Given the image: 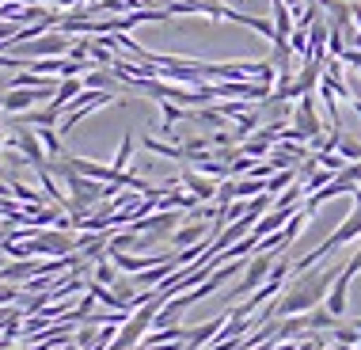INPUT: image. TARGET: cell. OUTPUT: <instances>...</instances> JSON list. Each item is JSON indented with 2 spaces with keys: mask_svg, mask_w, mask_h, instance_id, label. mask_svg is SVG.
Here are the masks:
<instances>
[{
  "mask_svg": "<svg viewBox=\"0 0 361 350\" xmlns=\"http://www.w3.org/2000/svg\"><path fill=\"white\" fill-rule=\"evenodd\" d=\"M293 126L305 133V141L324 138V126H319V119H316V99H312V95H300L297 99V107H293Z\"/></svg>",
  "mask_w": 361,
  "mask_h": 350,
  "instance_id": "6",
  "label": "cell"
},
{
  "mask_svg": "<svg viewBox=\"0 0 361 350\" xmlns=\"http://www.w3.org/2000/svg\"><path fill=\"white\" fill-rule=\"evenodd\" d=\"M354 206H361V183L354 187Z\"/></svg>",
  "mask_w": 361,
  "mask_h": 350,
  "instance_id": "19",
  "label": "cell"
},
{
  "mask_svg": "<svg viewBox=\"0 0 361 350\" xmlns=\"http://www.w3.org/2000/svg\"><path fill=\"white\" fill-rule=\"evenodd\" d=\"M111 103V92H99V88H84L76 99L65 107V114H61V133H69V130H76L80 126V119H87L92 111H99V107H106Z\"/></svg>",
  "mask_w": 361,
  "mask_h": 350,
  "instance_id": "4",
  "label": "cell"
},
{
  "mask_svg": "<svg viewBox=\"0 0 361 350\" xmlns=\"http://www.w3.org/2000/svg\"><path fill=\"white\" fill-rule=\"evenodd\" d=\"M350 282H354V278H346L343 270H338L335 286H331V294H327V301H324V305H327V308H331V313H335L338 320L346 316V301H350Z\"/></svg>",
  "mask_w": 361,
  "mask_h": 350,
  "instance_id": "9",
  "label": "cell"
},
{
  "mask_svg": "<svg viewBox=\"0 0 361 350\" xmlns=\"http://www.w3.org/2000/svg\"><path fill=\"white\" fill-rule=\"evenodd\" d=\"M331 339H335V343H343V346H361V332H357V327L354 324H338L335 327V332H331Z\"/></svg>",
  "mask_w": 361,
  "mask_h": 350,
  "instance_id": "14",
  "label": "cell"
},
{
  "mask_svg": "<svg viewBox=\"0 0 361 350\" xmlns=\"http://www.w3.org/2000/svg\"><path fill=\"white\" fill-rule=\"evenodd\" d=\"M46 95H54V88H8L4 92V114H27L35 103H42Z\"/></svg>",
  "mask_w": 361,
  "mask_h": 350,
  "instance_id": "5",
  "label": "cell"
},
{
  "mask_svg": "<svg viewBox=\"0 0 361 350\" xmlns=\"http://www.w3.org/2000/svg\"><path fill=\"white\" fill-rule=\"evenodd\" d=\"M338 270L343 267H324V270H300V274H293L286 282V289L270 301V313L278 320L286 316H300V313H312V308H319L331 294V286H335Z\"/></svg>",
  "mask_w": 361,
  "mask_h": 350,
  "instance_id": "1",
  "label": "cell"
},
{
  "mask_svg": "<svg viewBox=\"0 0 361 350\" xmlns=\"http://www.w3.org/2000/svg\"><path fill=\"white\" fill-rule=\"evenodd\" d=\"M73 168L87 175V179H103V183H114V168L111 164H99V160H84V157H73Z\"/></svg>",
  "mask_w": 361,
  "mask_h": 350,
  "instance_id": "10",
  "label": "cell"
},
{
  "mask_svg": "<svg viewBox=\"0 0 361 350\" xmlns=\"http://www.w3.org/2000/svg\"><path fill=\"white\" fill-rule=\"evenodd\" d=\"M232 191H236V198H259V194H267V179H259V175H247V179H232Z\"/></svg>",
  "mask_w": 361,
  "mask_h": 350,
  "instance_id": "13",
  "label": "cell"
},
{
  "mask_svg": "<svg viewBox=\"0 0 361 350\" xmlns=\"http://www.w3.org/2000/svg\"><path fill=\"white\" fill-rule=\"evenodd\" d=\"M95 282H103V286H114V282H118V270H114L111 255H103L99 262H95Z\"/></svg>",
  "mask_w": 361,
  "mask_h": 350,
  "instance_id": "15",
  "label": "cell"
},
{
  "mask_svg": "<svg viewBox=\"0 0 361 350\" xmlns=\"http://www.w3.org/2000/svg\"><path fill=\"white\" fill-rule=\"evenodd\" d=\"M145 149H152V152H160V157H168V160H179V164H187V149H183V141H156V138H141Z\"/></svg>",
  "mask_w": 361,
  "mask_h": 350,
  "instance_id": "11",
  "label": "cell"
},
{
  "mask_svg": "<svg viewBox=\"0 0 361 350\" xmlns=\"http://www.w3.org/2000/svg\"><path fill=\"white\" fill-rule=\"evenodd\" d=\"M73 42L76 38L65 35V31H46V35L31 38V42H16V46L0 42V50H12L16 57H61V54L73 50Z\"/></svg>",
  "mask_w": 361,
  "mask_h": 350,
  "instance_id": "2",
  "label": "cell"
},
{
  "mask_svg": "<svg viewBox=\"0 0 361 350\" xmlns=\"http://www.w3.org/2000/svg\"><path fill=\"white\" fill-rule=\"evenodd\" d=\"M343 274H346V278H354V274H361V248L354 251V255H350V262H346V267H343Z\"/></svg>",
  "mask_w": 361,
  "mask_h": 350,
  "instance_id": "18",
  "label": "cell"
},
{
  "mask_svg": "<svg viewBox=\"0 0 361 350\" xmlns=\"http://www.w3.org/2000/svg\"><path fill=\"white\" fill-rule=\"evenodd\" d=\"M316 160H319V168H331V171H343L350 164L343 152H316Z\"/></svg>",
  "mask_w": 361,
  "mask_h": 350,
  "instance_id": "17",
  "label": "cell"
},
{
  "mask_svg": "<svg viewBox=\"0 0 361 350\" xmlns=\"http://www.w3.org/2000/svg\"><path fill=\"white\" fill-rule=\"evenodd\" d=\"M65 133L61 130H54V126H38V141L46 145V152H50V160H61L65 157Z\"/></svg>",
  "mask_w": 361,
  "mask_h": 350,
  "instance_id": "12",
  "label": "cell"
},
{
  "mask_svg": "<svg viewBox=\"0 0 361 350\" xmlns=\"http://www.w3.org/2000/svg\"><path fill=\"white\" fill-rule=\"evenodd\" d=\"M354 327H357V332H361V320H354Z\"/></svg>",
  "mask_w": 361,
  "mask_h": 350,
  "instance_id": "20",
  "label": "cell"
},
{
  "mask_svg": "<svg viewBox=\"0 0 361 350\" xmlns=\"http://www.w3.org/2000/svg\"><path fill=\"white\" fill-rule=\"evenodd\" d=\"M179 183H183V187H187V191H190L198 202H217V191H221V187L209 179V175H202L198 168H190V164H183Z\"/></svg>",
  "mask_w": 361,
  "mask_h": 350,
  "instance_id": "7",
  "label": "cell"
},
{
  "mask_svg": "<svg viewBox=\"0 0 361 350\" xmlns=\"http://www.w3.org/2000/svg\"><path fill=\"white\" fill-rule=\"evenodd\" d=\"M209 236H213V225H206V221H190V225H183V229L171 232V244L175 248H190V244L209 240Z\"/></svg>",
  "mask_w": 361,
  "mask_h": 350,
  "instance_id": "8",
  "label": "cell"
},
{
  "mask_svg": "<svg viewBox=\"0 0 361 350\" xmlns=\"http://www.w3.org/2000/svg\"><path fill=\"white\" fill-rule=\"evenodd\" d=\"M130 157H133V133H126V138H122V145H118V157H114V164H111V168H114V175H118V171H126V164H130Z\"/></svg>",
  "mask_w": 361,
  "mask_h": 350,
  "instance_id": "16",
  "label": "cell"
},
{
  "mask_svg": "<svg viewBox=\"0 0 361 350\" xmlns=\"http://www.w3.org/2000/svg\"><path fill=\"white\" fill-rule=\"evenodd\" d=\"M281 251H255V255L247 259V270H243V278L236 282V289H232V301L236 297H251L255 289L262 286V282L270 278V270H274V262H278Z\"/></svg>",
  "mask_w": 361,
  "mask_h": 350,
  "instance_id": "3",
  "label": "cell"
}]
</instances>
